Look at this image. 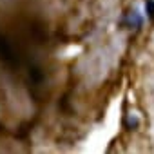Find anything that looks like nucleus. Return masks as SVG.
<instances>
[{
  "label": "nucleus",
  "instance_id": "obj_1",
  "mask_svg": "<svg viewBox=\"0 0 154 154\" xmlns=\"http://www.w3.org/2000/svg\"><path fill=\"white\" fill-rule=\"evenodd\" d=\"M145 9H147L149 18H154V0H147V2H145Z\"/></svg>",
  "mask_w": 154,
  "mask_h": 154
}]
</instances>
